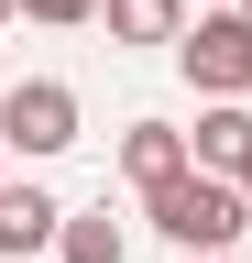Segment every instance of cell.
<instances>
[{
    "label": "cell",
    "instance_id": "cell-1",
    "mask_svg": "<svg viewBox=\"0 0 252 263\" xmlns=\"http://www.w3.org/2000/svg\"><path fill=\"white\" fill-rule=\"evenodd\" d=\"M143 219L165 230L176 252H230L241 230H252V197H241V176H208V164H186V176L143 186Z\"/></svg>",
    "mask_w": 252,
    "mask_h": 263
},
{
    "label": "cell",
    "instance_id": "cell-2",
    "mask_svg": "<svg viewBox=\"0 0 252 263\" xmlns=\"http://www.w3.org/2000/svg\"><path fill=\"white\" fill-rule=\"evenodd\" d=\"M176 66L198 99H252V11H198L176 33Z\"/></svg>",
    "mask_w": 252,
    "mask_h": 263
},
{
    "label": "cell",
    "instance_id": "cell-3",
    "mask_svg": "<svg viewBox=\"0 0 252 263\" xmlns=\"http://www.w3.org/2000/svg\"><path fill=\"white\" fill-rule=\"evenodd\" d=\"M0 143H11L22 164H55L77 143V88L66 77H11L0 88Z\"/></svg>",
    "mask_w": 252,
    "mask_h": 263
},
{
    "label": "cell",
    "instance_id": "cell-4",
    "mask_svg": "<svg viewBox=\"0 0 252 263\" xmlns=\"http://www.w3.org/2000/svg\"><path fill=\"white\" fill-rule=\"evenodd\" d=\"M55 230H66V197H55V186H11V197H0V263L55 252Z\"/></svg>",
    "mask_w": 252,
    "mask_h": 263
},
{
    "label": "cell",
    "instance_id": "cell-5",
    "mask_svg": "<svg viewBox=\"0 0 252 263\" xmlns=\"http://www.w3.org/2000/svg\"><path fill=\"white\" fill-rule=\"evenodd\" d=\"M186 154H198L208 176H252V110H241V99H198V132H186Z\"/></svg>",
    "mask_w": 252,
    "mask_h": 263
},
{
    "label": "cell",
    "instance_id": "cell-6",
    "mask_svg": "<svg viewBox=\"0 0 252 263\" xmlns=\"http://www.w3.org/2000/svg\"><path fill=\"white\" fill-rule=\"evenodd\" d=\"M186 164H198V154H186L176 121H132V132H121V176H132V186H165V176H186Z\"/></svg>",
    "mask_w": 252,
    "mask_h": 263
},
{
    "label": "cell",
    "instance_id": "cell-7",
    "mask_svg": "<svg viewBox=\"0 0 252 263\" xmlns=\"http://www.w3.org/2000/svg\"><path fill=\"white\" fill-rule=\"evenodd\" d=\"M110 44H176L186 33V0H99Z\"/></svg>",
    "mask_w": 252,
    "mask_h": 263
},
{
    "label": "cell",
    "instance_id": "cell-8",
    "mask_svg": "<svg viewBox=\"0 0 252 263\" xmlns=\"http://www.w3.org/2000/svg\"><path fill=\"white\" fill-rule=\"evenodd\" d=\"M55 263H121V219H110V209H66Z\"/></svg>",
    "mask_w": 252,
    "mask_h": 263
},
{
    "label": "cell",
    "instance_id": "cell-9",
    "mask_svg": "<svg viewBox=\"0 0 252 263\" xmlns=\"http://www.w3.org/2000/svg\"><path fill=\"white\" fill-rule=\"evenodd\" d=\"M22 22H44V33H77V22H99V0H22Z\"/></svg>",
    "mask_w": 252,
    "mask_h": 263
},
{
    "label": "cell",
    "instance_id": "cell-10",
    "mask_svg": "<svg viewBox=\"0 0 252 263\" xmlns=\"http://www.w3.org/2000/svg\"><path fill=\"white\" fill-rule=\"evenodd\" d=\"M0 197H11V143H0Z\"/></svg>",
    "mask_w": 252,
    "mask_h": 263
},
{
    "label": "cell",
    "instance_id": "cell-11",
    "mask_svg": "<svg viewBox=\"0 0 252 263\" xmlns=\"http://www.w3.org/2000/svg\"><path fill=\"white\" fill-rule=\"evenodd\" d=\"M186 11H230V0H186Z\"/></svg>",
    "mask_w": 252,
    "mask_h": 263
},
{
    "label": "cell",
    "instance_id": "cell-12",
    "mask_svg": "<svg viewBox=\"0 0 252 263\" xmlns=\"http://www.w3.org/2000/svg\"><path fill=\"white\" fill-rule=\"evenodd\" d=\"M11 11H22V0H0V22H11Z\"/></svg>",
    "mask_w": 252,
    "mask_h": 263
},
{
    "label": "cell",
    "instance_id": "cell-13",
    "mask_svg": "<svg viewBox=\"0 0 252 263\" xmlns=\"http://www.w3.org/2000/svg\"><path fill=\"white\" fill-rule=\"evenodd\" d=\"M186 263H219V252H186Z\"/></svg>",
    "mask_w": 252,
    "mask_h": 263
},
{
    "label": "cell",
    "instance_id": "cell-14",
    "mask_svg": "<svg viewBox=\"0 0 252 263\" xmlns=\"http://www.w3.org/2000/svg\"><path fill=\"white\" fill-rule=\"evenodd\" d=\"M230 11H252V0H230Z\"/></svg>",
    "mask_w": 252,
    "mask_h": 263
}]
</instances>
